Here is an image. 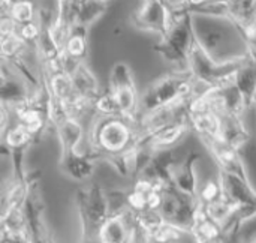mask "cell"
Listing matches in <instances>:
<instances>
[{
    "label": "cell",
    "mask_w": 256,
    "mask_h": 243,
    "mask_svg": "<svg viewBox=\"0 0 256 243\" xmlns=\"http://www.w3.org/2000/svg\"><path fill=\"white\" fill-rule=\"evenodd\" d=\"M112 90V96L118 105V110L123 114H130L136 105V92H135V86L134 81L130 83H124V84H117V86H111Z\"/></svg>",
    "instance_id": "obj_5"
},
{
    "label": "cell",
    "mask_w": 256,
    "mask_h": 243,
    "mask_svg": "<svg viewBox=\"0 0 256 243\" xmlns=\"http://www.w3.org/2000/svg\"><path fill=\"white\" fill-rule=\"evenodd\" d=\"M128 239V230L120 216L108 219L100 230L102 243H124Z\"/></svg>",
    "instance_id": "obj_7"
},
{
    "label": "cell",
    "mask_w": 256,
    "mask_h": 243,
    "mask_svg": "<svg viewBox=\"0 0 256 243\" xmlns=\"http://www.w3.org/2000/svg\"><path fill=\"white\" fill-rule=\"evenodd\" d=\"M86 29L87 27H82V26H78L75 24L68 41H66V45H64V54L76 62H82L84 56L87 54V33H86Z\"/></svg>",
    "instance_id": "obj_3"
},
{
    "label": "cell",
    "mask_w": 256,
    "mask_h": 243,
    "mask_svg": "<svg viewBox=\"0 0 256 243\" xmlns=\"http://www.w3.org/2000/svg\"><path fill=\"white\" fill-rule=\"evenodd\" d=\"M153 234H154V239L160 243L170 242V240H174V239L180 237L178 230H176L172 225H165V224H162Z\"/></svg>",
    "instance_id": "obj_12"
},
{
    "label": "cell",
    "mask_w": 256,
    "mask_h": 243,
    "mask_svg": "<svg viewBox=\"0 0 256 243\" xmlns=\"http://www.w3.org/2000/svg\"><path fill=\"white\" fill-rule=\"evenodd\" d=\"M252 243H256V234L254 236V239H252Z\"/></svg>",
    "instance_id": "obj_19"
},
{
    "label": "cell",
    "mask_w": 256,
    "mask_h": 243,
    "mask_svg": "<svg viewBox=\"0 0 256 243\" xmlns=\"http://www.w3.org/2000/svg\"><path fill=\"white\" fill-rule=\"evenodd\" d=\"M18 26L36 21L39 18V8L33 0H18L8 14Z\"/></svg>",
    "instance_id": "obj_6"
},
{
    "label": "cell",
    "mask_w": 256,
    "mask_h": 243,
    "mask_svg": "<svg viewBox=\"0 0 256 243\" xmlns=\"http://www.w3.org/2000/svg\"><path fill=\"white\" fill-rule=\"evenodd\" d=\"M50 87H51L52 96L62 102H68L69 99H72L78 93L75 83H74V78L68 72H58V74L51 75L50 77Z\"/></svg>",
    "instance_id": "obj_4"
},
{
    "label": "cell",
    "mask_w": 256,
    "mask_h": 243,
    "mask_svg": "<svg viewBox=\"0 0 256 243\" xmlns=\"http://www.w3.org/2000/svg\"><path fill=\"white\" fill-rule=\"evenodd\" d=\"M99 141L106 150L117 152L123 149L129 141V129L122 122H110L102 128Z\"/></svg>",
    "instance_id": "obj_1"
},
{
    "label": "cell",
    "mask_w": 256,
    "mask_h": 243,
    "mask_svg": "<svg viewBox=\"0 0 256 243\" xmlns=\"http://www.w3.org/2000/svg\"><path fill=\"white\" fill-rule=\"evenodd\" d=\"M129 203L134 209L136 210H144V207L147 206V197L138 191H135L134 194L129 195Z\"/></svg>",
    "instance_id": "obj_14"
},
{
    "label": "cell",
    "mask_w": 256,
    "mask_h": 243,
    "mask_svg": "<svg viewBox=\"0 0 256 243\" xmlns=\"http://www.w3.org/2000/svg\"><path fill=\"white\" fill-rule=\"evenodd\" d=\"M21 120H22V126L28 131V132H36L40 126H42V120L38 114V111L34 110H27V111H22L20 114Z\"/></svg>",
    "instance_id": "obj_9"
},
{
    "label": "cell",
    "mask_w": 256,
    "mask_h": 243,
    "mask_svg": "<svg viewBox=\"0 0 256 243\" xmlns=\"http://www.w3.org/2000/svg\"><path fill=\"white\" fill-rule=\"evenodd\" d=\"M226 2H228V3L231 5V3H234V2H237V0H226Z\"/></svg>",
    "instance_id": "obj_18"
},
{
    "label": "cell",
    "mask_w": 256,
    "mask_h": 243,
    "mask_svg": "<svg viewBox=\"0 0 256 243\" xmlns=\"http://www.w3.org/2000/svg\"><path fill=\"white\" fill-rule=\"evenodd\" d=\"M230 212H231V206L225 201H213L208 204V209H207L208 216L216 222L225 221L228 218Z\"/></svg>",
    "instance_id": "obj_8"
},
{
    "label": "cell",
    "mask_w": 256,
    "mask_h": 243,
    "mask_svg": "<svg viewBox=\"0 0 256 243\" xmlns=\"http://www.w3.org/2000/svg\"><path fill=\"white\" fill-rule=\"evenodd\" d=\"M72 5L75 12V21L78 26L82 27H88L106 9V2L102 0H78L72 2Z\"/></svg>",
    "instance_id": "obj_2"
},
{
    "label": "cell",
    "mask_w": 256,
    "mask_h": 243,
    "mask_svg": "<svg viewBox=\"0 0 256 243\" xmlns=\"http://www.w3.org/2000/svg\"><path fill=\"white\" fill-rule=\"evenodd\" d=\"M102 2H106V3H108V0H102Z\"/></svg>",
    "instance_id": "obj_21"
},
{
    "label": "cell",
    "mask_w": 256,
    "mask_h": 243,
    "mask_svg": "<svg viewBox=\"0 0 256 243\" xmlns=\"http://www.w3.org/2000/svg\"><path fill=\"white\" fill-rule=\"evenodd\" d=\"M218 194H219V188H218V185H216V183H213V182L207 183V185H206V188L202 189V198H204V200H207V201H210V203L216 201Z\"/></svg>",
    "instance_id": "obj_15"
},
{
    "label": "cell",
    "mask_w": 256,
    "mask_h": 243,
    "mask_svg": "<svg viewBox=\"0 0 256 243\" xmlns=\"http://www.w3.org/2000/svg\"><path fill=\"white\" fill-rule=\"evenodd\" d=\"M168 8L174 9V11H182V9H189L188 0H162ZM190 11V9H189Z\"/></svg>",
    "instance_id": "obj_16"
},
{
    "label": "cell",
    "mask_w": 256,
    "mask_h": 243,
    "mask_svg": "<svg viewBox=\"0 0 256 243\" xmlns=\"http://www.w3.org/2000/svg\"><path fill=\"white\" fill-rule=\"evenodd\" d=\"M212 0H188V5H189V9H190V12L192 11H196V9H200V8H202L204 5H207V3H210Z\"/></svg>",
    "instance_id": "obj_17"
},
{
    "label": "cell",
    "mask_w": 256,
    "mask_h": 243,
    "mask_svg": "<svg viewBox=\"0 0 256 243\" xmlns=\"http://www.w3.org/2000/svg\"><path fill=\"white\" fill-rule=\"evenodd\" d=\"M98 110L105 113V114H116L117 111H120L118 105H117V102H116V99L112 96V93L105 95V96H102L98 101Z\"/></svg>",
    "instance_id": "obj_13"
},
{
    "label": "cell",
    "mask_w": 256,
    "mask_h": 243,
    "mask_svg": "<svg viewBox=\"0 0 256 243\" xmlns=\"http://www.w3.org/2000/svg\"><path fill=\"white\" fill-rule=\"evenodd\" d=\"M68 2H78V0H68Z\"/></svg>",
    "instance_id": "obj_20"
},
{
    "label": "cell",
    "mask_w": 256,
    "mask_h": 243,
    "mask_svg": "<svg viewBox=\"0 0 256 243\" xmlns=\"http://www.w3.org/2000/svg\"><path fill=\"white\" fill-rule=\"evenodd\" d=\"M28 131L24 128V126H18L15 129H12L8 137H6V141L10 147H20L22 146L27 140H28Z\"/></svg>",
    "instance_id": "obj_11"
},
{
    "label": "cell",
    "mask_w": 256,
    "mask_h": 243,
    "mask_svg": "<svg viewBox=\"0 0 256 243\" xmlns=\"http://www.w3.org/2000/svg\"><path fill=\"white\" fill-rule=\"evenodd\" d=\"M180 135H182V128H180V126L164 128V129L154 137V143H158V144H170V143L176 141Z\"/></svg>",
    "instance_id": "obj_10"
}]
</instances>
